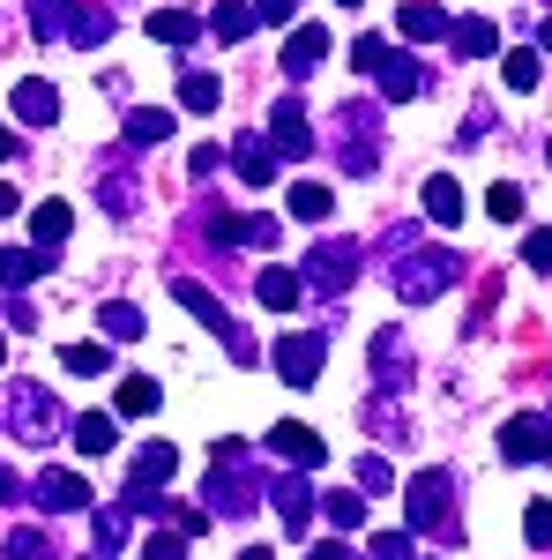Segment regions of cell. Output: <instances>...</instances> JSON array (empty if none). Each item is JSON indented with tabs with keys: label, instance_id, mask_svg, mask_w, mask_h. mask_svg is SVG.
I'll use <instances>...</instances> for the list:
<instances>
[{
	"label": "cell",
	"instance_id": "6f0895ef",
	"mask_svg": "<svg viewBox=\"0 0 552 560\" xmlns=\"http://www.w3.org/2000/svg\"><path fill=\"white\" fill-rule=\"evenodd\" d=\"M0 501H15V478H8V471H0Z\"/></svg>",
	"mask_w": 552,
	"mask_h": 560
},
{
	"label": "cell",
	"instance_id": "484cf974",
	"mask_svg": "<svg viewBox=\"0 0 552 560\" xmlns=\"http://www.w3.org/2000/svg\"><path fill=\"white\" fill-rule=\"evenodd\" d=\"M97 187L113 195V217H134V195H142V187H134V165H128V158L97 165Z\"/></svg>",
	"mask_w": 552,
	"mask_h": 560
},
{
	"label": "cell",
	"instance_id": "8d00e7d4",
	"mask_svg": "<svg viewBox=\"0 0 552 560\" xmlns=\"http://www.w3.org/2000/svg\"><path fill=\"white\" fill-rule=\"evenodd\" d=\"M38 269H45V261L31 255V247H0V284H8V292H23Z\"/></svg>",
	"mask_w": 552,
	"mask_h": 560
},
{
	"label": "cell",
	"instance_id": "ab89813d",
	"mask_svg": "<svg viewBox=\"0 0 552 560\" xmlns=\"http://www.w3.org/2000/svg\"><path fill=\"white\" fill-rule=\"evenodd\" d=\"M8 560H60V546H52L45 530H31V523H23V530H8Z\"/></svg>",
	"mask_w": 552,
	"mask_h": 560
},
{
	"label": "cell",
	"instance_id": "6125c7cd",
	"mask_svg": "<svg viewBox=\"0 0 552 560\" xmlns=\"http://www.w3.org/2000/svg\"><path fill=\"white\" fill-rule=\"evenodd\" d=\"M545 165H552V142H545Z\"/></svg>",
	"mask_w": 552,
	"mask_h": 560
},
{
	"label": "cell",
	"instance_id": "9c48e42d",
	"mask_svg": "<svg viewBox=\"0 0 552 560\" xmlns=\"http://www.w3.org/2000/svg\"><path fill=\"white\" fill-rule=\"evenodd\" d=\"M202 232L216 247H277V217H239V210H202Z\"/></svg>",
	"mask_w": 552,
	"mask_h": 560
},
{
	"label": "cell",
	"instance_id": "4fadbf2b",
	"mask_svg": "<svg viewBox=\"0 0 552 560\" xmlns=\"http://www.w3.org/2000/svg\"><path fill=\"white\" fill-rule=\"evenodd\" d=\"M269 509L284 516L292 538H306V523H314V486H306V478H277V486H269Z\"/></svg>",
	"mask_w": 552,
	"mask_h": 560
},
{
	"label": "cell",
	"instance_id": "7dc6e473",
	"mask_svg": "<svg viewBox=\"0 0 552 560\" xmlns=\"http://www.w3.org/2000/svg\"><path fill=\"white\" fill-rule=\"evenodd\" d=\"M359 486H366V493H388V486H396V471H388L381 456H359Z\"/></svg>",
	"mask_w": 552,
	"mask_h": 560
},
{
	"label": "cell",
	"instance_id": "5b68a950",
	"mask_svg": "<svg viewBox=\"0 0 552 560\" xmlns=\"http://www.w3.org/2000/svg\"><path fill=\"white\" fill-rule=\"evenodd\" d=\"M298 284L321 292V300L351 292V284H359V240H321V247L306 255V269H298Z\"/></svg>",
	"mask_w": 552,
	"mask_h": 560
},
{
	"label": "cell",
	"instance_id": "52a82bcc",
	"mask_svg": "<svg viewBox=\"0 0 552 560\" xmlns=\"http://www.w3.org/2000/svg\"><path fill=\"white\" fill-rule=\"evenodd\" d=\"M448 501H456V478H448V471H419V478H411V493H403L411 530H448Z\"/></svg>",
	"mask_w": 552,
	"mask_h": 560
},
{
	"label": "cell",
	"instance_id": "d6a6232c",
	"mask_svg": "<svg viewBox=\"0 0 552 560\" xmlns=\"http://www.w3.org/2000/svg\"><path fill=\"white\" fill-rule=\"evenodd\" d=\"M23 8H31V31H38V38H68L75 0H23Z\"/></svg>",
	"mask_w": 552,
	"mask_h": 560
},
{
	"label": "cell",
	"instance_id": "3957f363",
	"mask_svg": "<svg viewBox=\"0 0 552 560\" xmlns=\"http://www.w3.org/2000/svg\"><path fill=\"white\" fill-rule=\"evenodd\" d=\"M255 464H247V441H216V478H210V516H247L255 509Z\"/></svg>",
	"mask_w": 552,
	"mask_h": 560
},
{
	"label": "cell",
	"instance_id": "9a60e30c",
	"mask_svg": "<svg viewBox=\"0 0 552 560\" xmlns=\"http://www.w3.org/2000/svg\"><path fill=\"white\" fill-rule=\"evenodd\" d=\"M172 128H179V120H172V105H128V150H157V142H172Z\"/></svg>",
	"mask_w": 552,
	"mask_h": 560
},
{
	"label": "cell",
	"instance_id": "277c9868",
	"mask_svg": "<svg viewBox=\"0 0 552 560\" xmlns=\"http://www.w3.org/2000/svg\"><path fill=\"white\" fill-rule=\"evenodd\" d=\"M172 300L187 306V314H202V329H216V337H224V351H232V359H239V366H247V359H255V337H247V329H239V322H232V306L216 300L210 284H195V277H172Z\"/></svg>",
	"mask_w": 552,
	"mask_h": 560
},
{
	"label": "cell",
	"instance_id": "816d5d0a",
	"mask_svg": "<svg viewBox=\"0 0 552 560\" xmlns=\"http://www.w3.org/2000/svg\"><path fill=\"white\" fill-rule=\"evenodd\" d=\"M522 255H530V269H545V277H552V232H530V247H522Z\"/></svg>",
	"mask_w": 552,
	"mask_h": 560
},
{
	"label": "cell",
	"instance_id": "be15d7a7",
	"mask_svg": "<svg viewBox=\"0 0 552 560\" xmlns=\"http://www.w3.org/2000/svg\"><path fill=\"white\" fill-rule=\"evenodd\" d=\"M105 560H113V553H105Z\"/></svg>",
	"mask_w": 552,
	"mask_h": 560
},
{
	"label": "cell",
	"instance_id": "74e56055",
	"mask_svg": "<svg viewBox=\"0 0 552 560\" xmlns=\"http://www.w3.org/2000/svg\"><path fill=\"white\" fill-rule=\"evenodd\" d=\"M97 329H105L113 345H134V337H142V314H134L128 300H113V306H105V314H97Z\"/></svg>",
	"mask_w": 552,
	"mask_h": 560
},
{
	"label": "cell",
	"instance_id": "9f6ffc18",
	"mask_svg": "<svg viewBox=\"0 0 552 560\" xmlns=\"http://www.w3.org/2000/svg\"><path fill=\"white\" fill-rule=\"evenodd\" d=\"M538 45H545V52H552V15H545V23H538Z\"/></svg>",
	"mask_w": 552,
	"mask_h": 560
},
{
	"label": "cell",
	"instance_id": "681fc988",
	"mask_svg": "<svg viewBox=\"0 0 552 560\" xmlns=\"http://www.w3.org/2000/svg\"><path fill=\"white\" fill-rule=\"evenodd\" d=\"M298 0H255V23H292Z\"/></svg>",
	"mask_w": 552,
	"mask_h": 560
},
{
	"label": "cell",
	"instance_id": "2e32d148",
	"mask_svg": "<svg viewBox=\"0 0 552 560\" xmlns=\"http://www.w3.org/2000/svg\"><path fill=\"white\" fill-rule=\"evenodd\" d=\"M329 60V31L321 23H298L292 38H284V75H314Z\"/></svg>",
	"mask_w": 552,
	"mask_h": 560
},
{
	"label": "cell",
	"instance_id": "f907efd6",
	"mask_svg": "<svg viewBox=\"0 0 552 560\" xmlns=\"http://www.w3.org/2000/svg\"><path fill=\"white\" fill-rule=\"evenodd\" d=\"M216 165H224V150H216V142H202V150H195V158H187V173H195V179H210Z\"/></svg>",
	"mask_w": 552,
	"mask_h": 560
},
{
	"label": "cell",
	"instance_id": "ac0fdd59",
	"mask_svg": "<svg viewBox=\"0 0 552 560\" xmlns=\"http://www.w3.org/2000/svg\"><path fill=\"white\" fill-rule=\"evenodd\" d=\"M232 173L247 179V187H269V179H277V150H269L261 135H239V142H232Z\"/></svg>",
	"mask_w": 552,
	"mask_h": 560
},
{
	"label": "cell",
	"instance_id": "11a10c76",
	"mask_svg": "<svg viewBox=\"0 0 552 560\" xmlns=\"http://www.w3.org/2000/svg\"><path fill=\"white\" fill-rule=\"evenodd\" d=\"M239 560H277V553H269V546H247V553H239Z\"/></svg>",
	"mask_w": 552,
	"mask_h": 560
},
{
	"label": "cell",
	"instance_id": "ffe728a7",
	"mask_svg": "<svg viewBox=\"0 0 552 560\" xmlns=\"http://www.w3.org/2000/svg\"><path fill=\"white\" fill-rule=\"evenodd\" d=\"M403 374H411L403 329H381V337H374V382H381V388H403Z\"/></svg>",
	"mask_w": 552,
	"mask_h": 560
},
{
	"label": "cell",
	"instance_id": "d4e9b609",
	"mask_svg": "<svg viewBox=\"0 0 552 560\" xmlns=\"http://www.w3.org/2000/svg\"><path fill=\"white\" fill-rule=\"evenodd\" d=\"M425 217H433V224H463V187H456L448 173L425 179Z\"/></svg>",
	"mask_w": 552,
	"mask_h": 560
},
{
	"label": "cell",
	"instance_id": "1f68e13d",
	"mask_svg": "<svg viewBox=\"0 0 552 560\" xmlns=\"http://www.w3.org/2000/svg\"><path fill=\"white\" fill-rule=\"evenodd\" d=\"M68 232H75V217H68V202H38V217H31V240H38V247H60Z\"/></svg>",
	"mask_w": 552,
	"mask_h": 560
},
{
	"label": "cell",
	"instance_id": "83f0119b",
	"mask_svg": "<svg viewBox=\"0 0 552 560\" xmlns=\"http://www.w3.org/2000/svg\"><path fill=\"white\" fill-rule=\"evenodd\" d=\"M314 509H321L329 530H366V501L359 493H314Z\"/></svg>",
	"mask_w": 552,
	"mask_h": 560
},
{
	"label": "cell",
	"instance_id": "4dcf8cb0",
	"mask_svg": "<svg viewBox=\"0 0 552 560\" xmlns=\"http://www.w3.org/2000/svg\"><path fill=\"white\" fill-rule=\"evenodd\" d=\"M501 75H508V90H522V97H530V90H538V75H545V60H538L530 45H515V52H501Z\"/></svg>",
	"mask_w": 552,
	"mask_h": 560
},
{
	"label": "cell",
	"instance_id": "94428289",
	"mask_svg": "<svg viewBox=\"0 0 552 560\" xmlns=\"http://www.w3.org/2000/svg\"><path fill=\"white\" fill-rule=\"evenodd\" d=\"M337 8H359V0H337Z\"/></svg>",
	"mask_w": 552,
	"mask_h": 560
},
{
	"label": "cell",
	"instance_id": "8992f818",
	"mask_svg": "<svg viewBox=\"0 0 552 560\" xmlns=\"http://www.w3.org/2000/svg\"><path fill=\"white\" fill-rule=\"evenodd\" d=\"M374 128H381V113H374V105H343L337 135H351V142H337V158H343V173H351V179H366L374 165H381V150H374Z\"/></svg>",
	"mask_w": 552,
	"mask_h": 560
},
{
	"label": "cell",
	"instance_id": "60d3db41",
	"mask_svg": "<svg viewBox=\"0 0 552 560\" xmlns=\"http://www.w3.org/2000/svg\"><path fill=\"white\" fill-rule=\"evenodd\" d=\"M150 411H157V382H142V374L120 382V419H150Z\"/></svg>",
	"mask_w": 552,
	"mask_h": 560
},
{
	"label": "cell",
	"instance_id": "b9f144b4",
	"mask_svg": "<svg viewBox=\"0 0 552 560\" xmlns=\"http://www.w3.org/2000/svg\"><path fill=\"white\" fill-rule=\"evenodd\" d=\"M366 560H419V538H411V530H374Z\"/></svg>",
	"mask_w": 552,
	"mask_h": 560
},
{
	"label": "cell",
	"instance_id": "7bdbcfd3",
	"mask_svg": "<svg viewBox=\"0 0 552 560\" xmlns=\"http://www.w3.org/2000/svg\"><path fill=\"white\" fill-rule=\"evenodd\" d=\"M485 210L501 217V224H522V187H515V179H501V187L485 195Z\"/></svg>",
	"mask_w": 552,
	"mask_h": 560
},
{
	"label": "cell",
	"instance_id": "4316f807",
	"mask_svg": "<svg viewBox=\"0 0 552 560\" xmlns=\"http://www.w3.org/2000/svg\"><path fill=\"white\" fill-rule=\"evenodd\" d=\"M90 530H97V553H120V546H128V530H134V509H128V501H113V509H97V516H90Z\"/></svg>",
	"mask_w": 552,
	"mask_h": 560
},
{
	"label": "cell",
	"instance_id": "6da1fadb",
	"mask_svg": "<svg viewBox=\"0 0 552 560\" xmlns=\"http://www.w3.org/2000/svg\"><path fill=\"white\" fill-rule=\"evenodd\" d=\"M456 277H463V255L456 247H403V261H396V300L425 306V300H441Z\"/></svg>",
	"mask_w": 552,
	"mask_h": 560
},
{
	"label": "cell",
	"instance_id": "8fae6325",
	"mask_svg": "<svg viewBox=\"0 0 552 560\" xmlns=\"http://www.w3.org/2000/svg\"><path fill=\"white\" fill-rule=\"evenodd\" d=\"M269 150H277V158H306V150H314V128H306V105H298V97H277V113H269Z\"/></svg>",
	"mask_w": 552,
	"mask_h": 560
},
{
	"label": "cell",
	"instance_id": "680465c9",
	"mask_svg": "<svg viewBox=\"0 0 552 560\" xmlns=\"http://www.w3.org/2000/svg\"><path fill=\"white\" fill-rule=\"evenodd\" d=\"M8 210H15V187H0V217H8Z\"/></svg>",
	"mask_w": 552,
	"mask_h": 560
},
{
	"label": "cell",
	"instance_id": "ee69618b",
	"mask_svg": "<svg viewBox=\"0 0 552 560\" xmlns=\"http://www.w3.org/2000/svg\"><path fill=\"white\" fill-rule=\"evenodd\" d=\"M142 560H187V530H150L142 538Z\"/></svg>",
	"mask_w": 552,
	"mask_h": 560
},
{
	"label": "cell",
	"instance_id": "f35d334b",
	"mask_svg": "<svg viewBox=\"0 0 552 560\" xmlns=\"http://www.w3.org/2000/svg\"><path fill=\"white\" fill-rule=\"evenodd\" d=\"M105 31H113L105 8H75V15H68V45H105Z\"/></svg>",
	"mask_w": 552,
	"mask_h": 560
},
{
	"label": "cell",
	"instance_id": "cb8c5ba5",
	"mask_svg": "<svg viewBox=\"0 0 552 560\" xmlns=\"http://www.w3.org/2000/svg\"><path fill=\"white\" fill-rule=\"evenodd\" d=\"M68 433H75V448H83V456H113V448H120V427H113L105 411H83Z\"/></svg>",
	"mask_w": 552,
	"mask_h": 560
},
{
	"label": "cell",
	"instance_id": "c3c4849f",
	"mask_svg": "<svg viewBox=\"0 0 552 560\" xmlns=\"http://www.w3.org/2000/svg\"><path fill=\"white\" fill-rule=\"evenodd\" d=\"M381 52H388L381 38H359V45H351V68H359V75H374V68H381Z\"/></svg>",
	"mask_w": 552,
	"mask_h": 560
},
{
	"label": "cell",
	"instance_id": "f5cc1de1",
	"mask_svg": "<svg viewBox=\"0 0 552 560\" xmlns=\"http://www.w3.org/2000/svg\"><path fill=\"white\" fill-rule=\"evenodd\" d=\"M306 560H366V553H351V546H343V530H337V538H321Z\"/></svg>",
	"mask_w": 552,
	"mask_h": 560
},
{
	"label": "cell",
	"instance_id": "f6af8a7d",
	"mask_svg": "<svg viewBox=\"0 0 552 560\" xmlns=\"http://www.w3.org/2000/svg\"><path fill=\"white\" fill-rule=\"evenodd\" d=\"M60 366H68V374H105V345H68Z\"/></svg>",
	"mask_w": 552,
	"mask_h": 560
},
{
	"label": "cell",
	"instance_id": "e575fe53",
	"mask_svg": "<svg viewBox=\"0 0 552 560\" xmlns=\"http://www.w3.org/2000/svg\"><path fill=\"white\" fill-rule=\"evenodd\" d=\"M493 52H501V31L493 23H463L456 31V60H493Z\"/></svg>",
	"mask_w": 552,
	"mask_h": 560
},
{
	"label": "cell",
	"instance_id": "f1b7e54d",
	"mask_svg": "<svg viewBox=\"0 0 552 560\" xmlns=\"http://www.w3.org/2000/svg\"><path fill=\"white\" fill-rule=\"evenodd\" d=\"M396 23H403V38H411V45H433V38H441V31H448V15H441L433 0H411V8H403Z\"/></svg>",
	"mask_w": 552,
	"mask_h": 560
},
{
	"label": "cell",
	"instance_id": "e0dca14e",
	"mask_svg": "<svg viewBox=\"0 0 552 560\" xmlns=\"http://www.w3.org/2000/svg\"><path fill=\"white\" fill-rule=\"evenodd\" d=\"M374 75H381V97H396V105H403V97H425V68L411 52H381Z\"/></svg>",
	"mask_w": 552,
	"mask_h": 560
},
{
	"label": "cell",
	"instance_id": "7a4b0ae2",
	"mask_svg": "<svg viewBox=\"0 0 552 560\" xmlns=\"http://www.w3.org/2000/svg\"><path fill=\"white\" fill-rule=\"evenodd\" d=\"M60 427H68V419H60L52 388H38V382H8V419H0V433H15V441L45 448V441H52Z\"/></svg>",
	"mask_w": 552,
	"mask_h": 560
},
{
	"label": "cell",
	"instance_id": "603a6c76",
	"mask_svg": "<svg viewBox=\"0 0 552 560\" xmlns=\"http://www.w3.org/2000/svg\"><path fill=\"white\" fill-rule=\"evenodd\" d=\"M255 300L269 306V314H292L298 300H306V284H298V269H261V284H255Z\"/></svg>",
	"mask_w": 552,
	"mask_h": 560
},
{
	"label": "cell",
	"instance_id": "44dd1931",
	"mask_svg": "<svg viewBox=\"0 0 552 560\" xmlns=\"http://www.w3.org/2000/svg\"><path fill=\"white\" fill-rule=\"evenodd\" d=\"M150 38L172 45V52H187V45L202 38V15H187V8H157V15H150Z\"/></svg>",
	"mask_w": 552,
	"mask_h": 560
},
{
	"label": "cell",
	"instance_id": "7c38bea8",
	"mask_svg": "<svg viewBox=\"0 0 552 560\" xmlns=\"http://www.w3.org/2000/svg\"><path fill=\"white\" fill-rule=\"evenodd\" d=\"M38 509H45V516H83L90 486L75 471H38Z\"/></svg>",
	"mask_w": 552,
	"mask_h": 560
},
{
	"label": "cell",
	"instance_id": "f546056e",
	"mask_svg": "<svg viewBox=\"0 0 552 560\" xmlns=\"http://www.w3.org/2000/svg\"><path fill=\"white\" fill-rule=\"evenodd\" d=\"M284 202H292V217H298V224H321V217L337 210V195H329L321 179H298V187L284 195Z\"/></svg>",
	"mask_w": 552,
	"mask_h": 560
},
{
	"label": "cell",
	"instance_id": "91938a15",
	"mask_svg": "<svg viewBox=\"0 0 552 560\" xmlns=\"http://www.w3.org/2000/svg\"><path fill=\"white\" fill-rule=\"evenodd\" d=\"M0 366H8V345H0Z\"/></svg>",
	"mask_w": 552,
	"mask_h": 560
},
{
	"label": "cell",
	"instance_id": "bcb514c9",
	"mask_svg": "<svg viewBox=\"0 0 552 560\" xmlns=\"http://www.w3.org/2000/svg\"><path fill=\"white\" fill-rule=\"evenodd\" d=\"M522 538H530V546H552V501H530V516H522Z\"/></svg>",
	"mask_w": 552,
	"mask_h": 560
},
{
	"label": "cell",
	"instance_id": "30bf717a",
	"mask_svg": "<svg viewBox=\"0 0 552 560\" xmlns=\"http://www.w3.org/2000/svg\"><path fill=\"white\" fill-rule=\"evenodd\" d=\"M321 359H329V337H321V329H298V337H284V345H277V374H284L292 388H314Z\"/></svg>",
	"mask_w": 552,
	"mask_h": 560
},
{
	"label": "cell",
	"instance_id": "db71d44e",
	"mask_svg": "<svg viewBox=\"0 0 552 560\" xmlns=\"http://www.w3.org/2000/svg\"><path fill=\"white\" fill-rule=\"evenodd\" d=\"M8 158H15V135H8V120H0V165H8Z\"/></svg>",
	"mask_w": 552,
	"mask_h": 560
},
{
	"label": "cell",
	"instance_id": "ba28073f",
	"mask_svg": "<svg viewBox=\"0 0 552 560\" xmlns=\"http://www.w3.org/2000/svg\"><path fill=\"white\" fill-rule=\"evenodd\" d=\"M501 456H508V464H545L552 456V419L545 411H515L508 427H501Z\"/></svg>",
	"mask_w": 552,
	"mask_h": 560
},
{
	"label": "cell",
	"instance_id": "7402d4cb",
	"mask_svg": "<svg viewBox=\"0 0 552 560\" xmlns=\"http://www.w3.org/2000/svg\"><path fill=\"white\" fill-rule=\"evenodd\" d=\"M15 120L52 128V120H60V90H52V83H15Z\"/></svg>",
	"mask_w": 552,
	"mask_h": 560
},
{
	"label": "cell",
	"instance_id": "d6986e66",
	"mask_svg": "<svg viewBox=\"0 0 552 560\" xmlns=\"http://www.w3.org/2000/svg\"><path fill=\"white\" fill-rule=\"evenodd\" d=\"M269 448H277L284 464H298V471H314V464L329 456V448H321V433H314V427H277V433H269Z\"/></svg>",
	"mask_w": 552,
	"mask_h": 560
},
{
	"label": "cell",
	"instance_id": "5bb4252c",
	"mask_svg": "<svg viewBox=\"0 0 552 560\" xmlns=\"http://www.w3.org/2000/svg\"><path fill=\"white\" fill-rule=\"evenodd\" d=\"M172 471H179V448L172 441H150L128 471V493H157V486H172Z\"/></svg>",
	"mask_w": 552,
	"mask_h": 560
},
{
	"label": "cell",
	"instance_id": "836d02e7",
	"mask_svg": "<svg viewBox=\"0 0 552 560\" xmlns=\"http://www.w3.org/2000/svg\"><path fill=\"white\" fill-rule=\"evenodd\" d=\"M216 97H224L216 75H202V68H187V75H179V105H187V113H216Z\"/></svg>",
	"mask_w": 552,
	"mask_h": 560
},
{
	"label": "cell",
	"instance_id": "d590c367",
	"mask_svg": "<svg viewBox=\"0 0 552 560\" xmlns=\"http://www.w3.org/2000/svg\"><path fill=\"white\" fill-rule=\"evenodd\" d=\"M210 31L224 45H239L247 31H255V8H239V0H216V15H210Z\"/></svg>",
	"mask_w": 552,
	"mask_h": 560
}]
</instances>
